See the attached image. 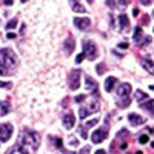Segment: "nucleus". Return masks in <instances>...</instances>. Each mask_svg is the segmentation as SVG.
Returning <instances> with one entry per match:
<instances>
[{"label": "nucleus", "instance_id": "1", "mask_svg": "<svg viewBox=\"0 0 154 154\" xmlns=\"http://www.w3.org/2000/svg\"><path fill=\"white\" fill-rule=\"evenodd\" d=\"M19 68V57L11 48L0 49V75H14Z\"/></svg>", "mask_w": 154, "mask_h": 154}, {"label": "nucleus", "instance_id": "2", "mask_svg": "<svg viewBox=\"0 0 154 154\" xmlns=\"http://www.w3.org/2000/svg\"><path fill=\"white\" fill-rule=\"evenodd\" d=\"M40 134L37 131H32V130H25L22 137H20V142L19 145L22 146H28V148H32V151H37L38 146H40Z\"/></svg>", "mask_w": 154, "mask_h": 154}, {"label": "nucleus", "instance_id": "3", "mask_svg": "<svg viewBox=\"0 0 154 154\" xmlns=\"http://www.w3.org/2000/svg\"><path fill=\"white\" fill-rule=\"evenodd\" d=\"M99 109H100V102H99V99H93L86 106H82V108L79 109V117H80V120H82V119H86L89 114L97 112Z\"/></svg>", "mask_w": 154, "mask_h": 154}, {"label": "nucleus", "instance_id": "4", "mask_svg": "<svg viewBox=\"0 0 154 154\" xmlns=\"http://www.w3.org/2000/svg\"><path fill=\"white\" fill-rule=\"evenodd\" d=\"M82 53L85 54V57L88 59V60H96L97 59V56H99V53H97V46H96V43L93 42V40H83V51Z\"/></svg>", "mask_w": 154, "mask_h": 154}, {"label": "nucleus", "instance_id": "5", "mask_svg": "<svg viewBox=\"0 0 154 154\" xmlns=\"http://www.w3.org/2000/svg\"><path fill=\"white\" fill-rule=\"evenodd\" d=\"M80 77H82V71L80 69H71L68 74V85L72 91L79 89L80 86Z\"/></svg>", "mask_w": 154, "mask_h": 154}, {"label": "nucleus", "instance_id": "6", "mask_svg": "<svg viewBox=\"0 0 154 154\" xmlns=\"http://www.w3.org/2000/svg\"><path fill=\"white\" fill-rule=\"evenodd\" d=\"M106 137H108V126H102V128H99V130L93 131L91 142L93 143H102Z\"/></svg>", "mask_w": 154, "mask_h": 154}, {"label": "nucleus", "instance_id": "7", "mask_svg": "<svg viewBox=\"0 0 154 154\" xmlns=\"http://www.w3.org/2000/svg\"><path fill=\"white\" fill-rule=\"evenodd\" d=\"M14 126L11 123H0V142H8L12 136Z\"/></svg>", "mask_w": 154, "mask_h": 154}, {"label": "nucleus", "instance_id": "8", "mask_svg": "<svg viewBox=\"0 0 154 154\" xmlns=\"http://www.w3.org/2000/svg\"><path fill=\"white\" fill-rule=\"evenodd\" d=\"M74 25L80 31H88L91 28V19L89 17H75L74 19Z\"/></svg>", "mask_w": 154, "mask_h": 154}, {"label": "nucleus", "instance_id": "9", "mask_svg": "<svg viewBox=\"0 0 154 154\" xmlns=\"http://www.w3.org/2000/svg\"><path fill=\"white\" fill-rule=\"evenodd\" d=\"M62 122H63V126H65L66 130H71V128H74V125H75V116L71 111H68L65 116H63Z\"/></svg>", "mask_w": 154, "mask_h": 154}, {"label": "nucleus", "instance_id": "10", "mask_svg": "<svg viewBox=\"0 0 154 154\" xmlns=\"http://www.w3.org/2000/svg\"><path fill=\"white\" fill-rule=\"evenodd\" d=\"M131 89H133V86L130 83H126V82L125 83H120L117 86V96H120V97H130Z\"/></svg>", "mask_w": 154, "mask_h": 154}, {"label": "nucleus", "instance_id": "11", "mask_svg": "<svg viewBox=\"0 0 154 154\" xmlns=\"http://www.w3.org/2000/svg\"><path fill=\"white\" fill-rule=\"evenodd\" d=\"M85 83H86V89H88V91H91V93L97 94L99 85H97V82L93 79L91 75H85Z\"/></svg>", "mask_w": 154, "mask_h": 154}, {"label": "nucleus", "instance_id": "12", "mask_svg": "<svg viewBox=\"0 0 154 154\" xmlns=\"http://www.w3.org/2000/svg\"><path fill=\"white\" fill-rule=\"evenodd\" d=\"M74 49H75V40H74L72 35H68L66 40H65V53L69 56V54L74 53Z\"/></svg>", "mask_w": 154, "mask_h": 154}, {"label": "nucleus", "instance_id": "13", "mask_svg": "<svg viewBox=\"0 0 154 154\" xmlns=\"http://www.w3.org/2000/svg\"><path fill=\"white\" fill-rule=\"evenodd\" d=\"M128 120H130V123H131V125H134V126H139V125L145 123V119L142 117V116L136 114V112H131L130 116H128Z\"/></svg>", "mask_w": 154, "mask_h": 154}, {"label": "nucleus", "instance_id": "14", "mask_svg": "<svg viewBox=\"0 0 154 154\" xmlns=\"http://www.w3.org/2000/svg\"><path fill=\"white\" fill-rule=\"evenodd\" d=\"M5 154H29V151L26 149V148H23L22 145H14V146H12V148H9Z\"/></svg>", "mask_w": 154, "mask_h": 154}, {"label": "nucleus", "instance_id": "15", "mask_svg": "<svg viewBox=\"0 0 154 154\" xmlns=\"http://www.w3.org/2000/svg\"><path fill=\"white\" fill-rule=\"evenodd\" d=\"M134 42L137 43V45H140L143 40H145V35H143V31H142V26H137L136 28V31H134Z\"/></svg>", "mask_w": 154, "mask_h": 154}, {"label": "nucleus", "instance_id": "16", "mask_svg": "<svg viewBox=\"0 0 154 154\" xmlns=\"http://www.w3.org/2000/svg\"><path fill=\"white\" fill-rule=\"evenodd\" d=\"M116 85H117V79H116V77H108V79L105 80V91L106 93H111L112 91V88L116 86Z\"/></svg>", "mask_w": 154, "mask_h": 154}, {"label": "nucleus", "instance_id": "17", "mask_svg": "<svg viewBox=\"0 0 154 154\" xmlns=\"http://www.w3.org/2000/svg\"><path fill=\"white\" fill-rule=\"evenodd\" d=\"M140 63H142V66L148 71V72H151L152 75H154V62H151L149 59H142V60H140Z\"/></svg>", "mask_w": 154, "mask_h": 154}, {"label": "nucleus", "instance_id": "18", "mask_svg": "<svg viewBox=\"0 0 154 154\" xmlns=\"http://www.w3.org/2000/svg\"><path fill=\"white\" fill-rule=\"evenodd\" d=\"M119 23H120V29L125 31L128 26H130V19H128L126 14H119Z\"/></svg>", "mask_w": 154, "mask_h": 154}, {"label": "nucleus", "instance_id": "19", "mask_svg": "<svg viewBox=\"0 0 154 154\" xmlns=\"http://www.w3.org/2000/svg\"><path fill=\"white\" fill-rule=\"evenodd\" d=\"M71 6H72L74 12H79V14H83V12H86V11H85V6L80 5L79 2H75V0H71Z\"/></svg>", "mask_w": 154, "mask_h": 154}, {"label": "nucleus", "instance_id": "20", "mask_svg": "<svg viewBox=\"0 0 154 154\" xmlns=\"http://www.w3.org/2000/svg\"><path fill=\"white\" fill-rule=\"evenodd\" d=\"M136 99H137L139 103H143V102H146V100H148V94H146V93H143L142 89H137V91H136Z\"/></svg>", "mask_w": 154, "mask_h": 154}, {"label": "nucleus", "instance_id": "21", "mask_svg": "<svg viewBox=\"0 0 154 154\" xmlns=\"http://www.w3.org/2000/svg\"><path fill=\"white\" fill-rule=\"evenodd\" d=\"M140 106H142L143 109H146V111H149L151 114H154V100H152V99L143 102V103H140Z\"/></svg>", "mask_w": 154, "mask_h": 154}, {"label": "nucleus", "instance_id": "22", "mask_svg": "<svg viewBox=\"0 0 154 154\" xmlns=\"http://www.w3.org/2000/svg\"><path fill=\"white\" fill-rule=\"evenodd\" d=\"M9 112V102L0 100V116H6Z\"/></svg>", "mask_w": 154, "mask_h": 154}, {"label": "nucleus", "instance_id": "23", "mask_svg": "<svg viewBox=\"0 0 154 154\" xmlns=\"http://www.w3.org/2000/svg\"><path fill=\"white\" fill-rule=\"evenodd\" d=\"M54 143H56L57 149H60L63 154H72V152H69V151H66L65 148H63V145H62V139H60V137H56V139H54Z\"/></svg>", "mask_w": 154, "mask_h": 154}, {"label": "nucleus", "instance_id": "24", "mask_svg": "<svg viewBox=\"0 0 154 154\" xmlns=\"http://www.w3.org/2000/svg\"><path fill=\"white\" fill-rule=\"evenodd\" d=\"M130 103H131V99H130V97H122V100L117 102V106H119V108H126Z\"/></svg>", "mask_w": 154, "mask_h": 154}, {"label": "nucleus", "instance_id": "25", "mask_svg": "<svg viewBox=\"0 0 154 154\" xmlns=\"http://www.w3.org/2000/svg\"><path fill=\"white\" fill-rule=\"evenodd\" d=\"M77 133H79V136L82 139H86L88 137V130L83 126V125H79V128H77Z\"/></svg>", "mask_w": 154, "mask_h": 154}, {"label": "nucleus", "instance_id": "26", "mask_svg": "<svg viewBox=\"0 0 154 154\" xmlns=\"http://www.w3.org/2000/svg\"><path fill=\"white\" fill-rule=\"evenodd\" d=\"M17 23H19V20H17V19H11L9 22H6V29H8V31L14 29V28L17 26Z\"/></svg>", "mask_w": 154, "mask_h": 154}, {"label": "nucleus", "instance_id": "27", "mask_svg": "<svg viewBox=\"0 0 154 154\" xmlns=\"http://www.w3.org/2000/svg\"><path fill=\"white\" fill-rule=\"evenodd\" d=\"M99 123V119L97 117H94V119H91V120H88V122H85L83 123V126L86 128V130H89V128H93L94 125H97Z\"/></svg>", "mask_w": 154, "mask_h": 154}, {"label": "nucleus", "instance_id": "28", "mask_svg": "<svg viewBox=\"0 0 154 154\" xmlns=\"http://www.w3.org/2000/svg\"><path fill=\"white\" fill-rule=\"evenodd\" d=\"M68 142H69L71 146H77V145H79V140L75 139V136H68Z\"/></svg>", "mask_w": 154, "mask_h": 154}, {"label": "nucleus", "instance_id": "29", "mask_svg": "<svg viewBox=\"0 0 154 154\" xmlns=\"http://www.w3.org/2000/svg\"><path fill=\"white\" fill-rule=\"evenodd\" d=\"M105 71H106L105 63H99V65H97V74H103Z\"/></svg>", "mask_w": 154, "mask_h": 154}, {"label": "nucleus", "instance_id": "30", "mask_svg": "<svg viewBox=\"0 0 154 154\" xmlns=\"http://www.w3.org/2000/svg\"><path fill=\"white\" fill-rule=\"evenodd\" d=\"M89 152H91V148H89V145L82 146V148H80V151H79V154H89Z\"/></svg>", "mask_w": 154, "mask_h": 154}, {"label": "nucleus", "instance_id": "31", "mask_svg": "<svg viewBox=\"0 0 154 154\" xmlns=\"http://www.w3.org/2000/svg\"><path fill=\"white\" fill-rule=\"evenodd\" d=\"M85 99H86L85 94H79V96H75V97H74V100L77 102V103H82V102H85Z\"/></svg>", "mask_w": 154, "mask_h": 154}, {"label": "nucleus", "instance_id": "32", "mask_svg": "<svg viewBox=\"0 0 154 154\" xmlns=\"http://www.w3.org/2000/svg\"><path fill=\"white\" fill-rule=\"evenodd\" d=\"M0 88L11 89V88H12V83H11V82H0Z\"/></svg>", "mask_w": 154, "mask_h": 154}, {"label": "nucleus", "instance_id": "33", "mask_svg": "<svg viewBox=\"0 0 154 154\" xmlns=\"http://www.w3.org/2000/svg\"><path fill=\"white\" fill-rule=\"evenodd\" d=\"M148 140H149V139H148V136H146V134H142V136L139 137V143H142V145H143V143H146V142H148Z\"/></svg>", "mask_w": 154, "mask_h": 154}, {"label": "nucleus", "instance_id": "34", "mask_svg": "<svg viewBox=\"0 0 154 154\" xmlns=\"http://www.w3.org/2000/svg\"><path fill=\"white\" fill-rule=\"evenodd\" d=\"M83 59H85V54H83V53H80L79 56L75 57V63H82V60H83Z\"/></svg>", "mask_w": 154, "mask_h": 154}, {"label": "nucleus", "instance_id": "35", "mask_svg": "<svg viewBox=\"0 0 154 154\" xmlns=\"http://www.w3.org/2000/svg\"><path fill=\"white\" fill-rule=\"evenodd\" d=\"M149 42H151V37H146V35H145V40H143L142 43H140V45H142V46H145V45H148Z\"/></svg>", "mask_w": 154, "mask_h": 154}, {"label": "nucleus", "instance_id": "36", "mask_svg": "<svg viewBox=\"0 0 154 154\" xmlns=\"http://www.w3.org/2000/svg\"><path fill=\"white\" fill-rule=\"evenodd\" d=\"M6 37H8V38H16L17 35H16L14 32H8V34H6Z\"/></svg>", "mask_w": 154, "mask_h": 154}, {"label": "nucleus", "instance_id": "37", "mask_svg": "<svg viewBox=\"0 0 154 154\" xmlns=\"http://www.w3.org/2000/svg\"><path fill=\"white\" fill-rule=\"evenodd\" d=\"M94 154H106V151H105V149H97Z\"/></svg>", "mask_w": 154, "mask_h": 154}, {"label": "nucleus", "instance_id": "38", "mask_svg": "<svg viewBox=\"0 0 154 154\" xmlns=\"http://www.w3.org/2000/svg\"><path fill=\"white\" fill-rule=\"evenodd\" d=\"M106 5H108V6H111V8H114L117 3H114V2H106Z\"/></svg>", "mask_w": 154, "mask_h": 154}, {"label": "nucleus", "instance_id": "39", "mask_svg": "<svg viewBox=\"0 0 154 154\" xmlns=\"http://www.w3.org/2000/svg\"><path fill=\"white\" fill-rule=\"evenodd\" d=\"M119 48H123L125 49V48H128V43H119Z\"/></svg>", "mask_w": 154, "mask_h": 154}, {"label": "nucleus", "instance_id": "40", "mask_svg": "<svg viewBox=\"0 0 154 154\" xmlns=\"http://www.w3.org/2000/svg\"><path fill=\"white\" fill-rule=\"evenodd\" d=\"M133 16H134V17H137V16H139V9H137V8L133 11Z\"/></svg>", "mask_w": 154, "mask_h": 154}, {"label": "nucleus", "instance_id": "41", "mask_svg": "<svg viewBox=\"0 0 154 154\" xmlns=\"http://www.w3.org/2000/svg\"><path fill=\"white\" fill-rule=\"evenodd\" d=\"M142 3H143V5H146V6H148V5H151L149 0H142Z\"/></svg>", "mask_w": 154, "mask_h": 154}, {"label": "nucleus", "instance_id": "42", "mask_svg": "<svg viewBox=\"0 0 154 154\" xmlns=\"http://www.w3.org/2000/svg\"><path fill=\"white\" fill-rule=\"evenodd\" d=\"M149 89H151V91H154V85H151V86H149Z\"/></svg>", "mask_w": 154, "mask_h": 154}, {"label": "nucleus", "instance_id": "43", "mask_svg": "<svg viewBox=\"0 0 154 154\" xmlns=\"http://www.w3.org/2000/svg\"><path fill=\"white\" fill-rule=\"evenodd\" d=\"M151 148H154V140H152V142H151Z\"/></svg>", "mask_w": 154, "mask_h": 154}, {"label": "nucleus", "instance_id": "44", "mask_svg": "<svg viewBox=\"0 0 154 154\" xmlns=\"http://www.w3.org/2000/svg\"><path fill=\"white\" fill-rule=\"evenodd\" d=\"M152 17H154V11H152Z\"/></svg>", "mask_w": 154, "mask_h": 154}]
</instances>
